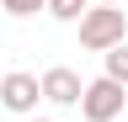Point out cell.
Masks as SVG:
<instances>
[{"label":"cell","instance_id":"cell-9","mask_svg":"<svg viewBox=\"0 0 128 122\" xmlns=\"http://www.w3.org/2000/svg\"><path fill=\"white\" fill-rule=\"evenodd\" d=\"M27 122H54V117H27Z\"/></svg>","mask_w":128,"mask_h":122},{"label":"cell","instance_id":"cell-8","mask_svg":"<svg viewBox=\"0 0 128 122\" xmlns=\"http://www.w3.org/2000/svg\"><path fill=\"white\" fill-rule=\"evenodd\" d=\"M91 5H123V0H91Z\"/></svg>","mask_w":128,"mask_h":122},{"label":"cell","instance_id":"cell-4","mask_svg":"<svg viewBox=\"0 0 128 122\" xmlns=\"http://www.w3.org/2000/svg\"><path fill=\"white\" fill-rule=\"evenodd\" d=\"M38 90H43V101H54V106H75V101H80V90H86V80H80L75 69L54 64V69H43V74H38Z\"/></svg>","mask_w":128,"mask_h":122},{"label":"cell","instance_id":"cell-6","mask_svg":"<svg viewBox=\"0 0 128 122\" xmlns=\"http://www.w3.org/2000/svg\"><path fill=\"white\" fill-rule=\"evenodd\" d=\"M86 5H91V0H43V11H48L54 21H80Z\"/></svg>","mask_w":128,"mask_h":122},{"label":"cell","instance_id":"cell-1","mask_svg":"<svg viewBox=\"0 0 128 122\" xmlns=\"http://www.w3.org/2000/svg\"><path fill=\"white\" fill-rule=\"evenodd\" d=\"M128 42V11L123 5H86V16H80V48L86 53H107Z\"/></svg>","mask_w":128,"mask_h":122},{"label":"cell","instance_id":"cell-5","mask_svg":"<svg viewBox=\"0 0 128 122\" xmlns=\"http://www.w3.org/2000/svg\"><path fill=\"white\" fill-rule=\"evenodd\" d=\"M102 74H107L112 85H123V90H128V42H118V48H107V53H102Z\"/></svg>","mask_w":128,"mask_h":122},{"label":"cell","instance_id":"cell-7","mask_svg":"<svg viewBox=\"0 0 128 122\" xmlns=\"http://www.w3.org/2000/svg\"><path fill=\"white\" fill-rule=\"evenodd\" d=\"M0 11H6V16H38L43 0H0Z\"/></svg>","mask_w":128,"mask_h":122},{"label":"cell","instance_id":"cell-3","mask_svg":"<svg viewBox=\"0 0 128 122\" xmlns=\"http://www.w3.org/2000/svg\"><path fill=\"white\" fill-rule=\"evenodd\" d=\"M38 101H43V90H38V74H27V69H11V74H0V106H6L11 117H38Z\"/></svg>","mask_w":128,"mask_h":122},{"label":"cell","instance_id":"cell-10","mask_svg":"<svg viewBox=\"0 0 128 122\" xmlns=\"http://www.w3.org/2000/svg\"><path fill=\"white\" fill-rule=\"evenodd\" d=\"M123 122H128V117H123Z\"/></svg>","mask_w":128,"mask_h":122},{"label":"cell","instance_id":"cell-2","mask_svg":"<svg viewBox=\"0 0 128 122\" xmlns=\"http://www.w3.org/2000/svg\"><path fill=\"white\" fill-rule=\"evenodd\" d=\"M80 117L86 122H118L123 117V85H112L107 74H96V80H86V90H80Z\"/></svg>","mask_w":128,"mask_h":122}]
</instances>
